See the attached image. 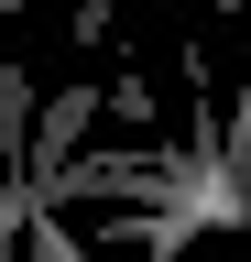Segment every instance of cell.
Masks as SVG:
<instances>
[{"mask_svg": "<svg viewBox=\"0 0 251 262\" xmlns=\"http://www.w3.org/2000/svg\"><path fill=\"white\" fill-rule=\"evenodd\" d=\"M22 251H33V262H87V241H66V208H33Z\"/></svg>", "mask_w": 251, "mask_h": 262, "instance_id": "cell-1", "label": "cell"}, {"mask_svg": "<svg viewBox=\"0 0 251 262\" xmlns=\"http://www.w3.org/2000/svg\"><path fill=\"white\" fill-rule=\"evenodd\" d=\"M218 11H251V0H218Z\"/></svg>", "mask_w": 251, "mask_h": 262, "instance_id": "cell-2", "label": "cell"}, {"mask_svg": "<svg viewBox=\"0 0 251 262\" xmlns=\"http://www.w3.org/2000/svg\"><path fill=\"white\" fill-rule=\"evenodd\" d=\"M0 11H22V0H0Z\"/></svg>", "mask_w": 251, "mask_h": 262, "instance_id": "cell-3", "label": "cell"}]
</instances>
